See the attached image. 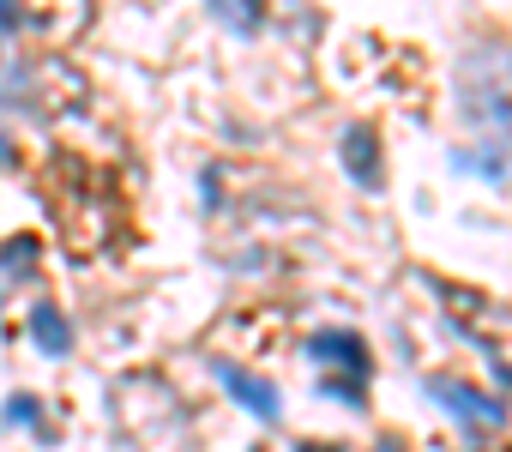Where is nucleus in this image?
Masks as SVG:
<instances>
[{
    "instance_id": "1",
    "label": "nucleus",
    "mask_w": 512,
    "mask_h": 452,
    "mask_svg": "<svg viewBox=\"0 0 512 452\" xmlns=\"http://www.w3.org/2000/svg\"><path fill=\"white\" fill-rule=\"evenodd\" d=\"M458 103L464 121L476 127L482 145L512 151V49L506 43H476L458 61Z\"/></svg>"
},
{
    "instance_id": "2",
    "label": "nucleus",
    "mask_w": 512,
    "mask_h": 452,
    "mask_svg": "<svg viewBox=\"0 0 512 452\" xmlns=\"http://www.w3.org/2000/svg\"><path fill=\"white\" fill-rule=\"evenodd\" d=\"M428 398H440L446 410H458L470 428H500V422H506L500 398H488V392H476V386H458V380H428Z\"/></svg>"
},
{
    "instance_id": "3",
    "label": "nucleus",
    "mask_w": 512,
    "mask_h": 452,
    "mask_svg": "<svg viewBox=\"0 0 512 452\" xmlns=\"http://www.w3.org/2000/svg\"><path fill=\"white\" fill-rule=\"evenodd\" d=\"M338 157H344V169L356 175V187H380V181H386V163H380V139H374L368 127H350V133L338 139Z\"/></svg>"
},
{
    "instance_id": "4",
    "label": "nucleus",
    "mask_w": 512,
    "mask_h": 452,
    "mask_svg": "<svg viewBox=\"0 0 512 452\" xmlns=\"http://www.w3.org/2000/svg\"><path fill=\"white\" fill-rule=\"evenodd\" d=\"M223 392H229L235 404H247L260 422H278V416H284V398H278L272 380H253V374H241V368H223Z\"/></svg>"
},
{
    "instance_id": "5",
    "label": "nucleus",
    "mask_w": 512,
    "mask_h": 452,
    "mask_svg": "<svg viewBox=\"0 0 512 452\" xmlns=\"http://www.w3.org/2000/svg\"><path fill=\"white\" fill-rule=\"evenodd\" d=\"M308 350H314V356H338V362L350 368V380H368V350H362L356 332H320Z\"/></svg>"
},
{
    "instance_id": "6",
    "label": "nucleus",
    "mask_w": 512,
    "mask_h": 452,
    "mask_svg": "<svg viewBox=\"0 0 512 452\" xmlns=\"http://www.w3.org/2000/svg\"><path fill=\"white\" fill-rule=\"evenodd\" d=\"M31 338H37L49 356H67V350H73V332H67V320H61L55 308H37V314H31Z\"/></svg>"
},
{
    "instance_id": "7",
    "label": "nucleus",
    "mask_w": 512,
    "mask_h": 452,
    "mask_svg": "<svg viewBox=\"0 0 512 452\" xmlns=\"http://www.w3.org/2000/svg\"><path fill=\"white\" fill-rule=\"evenodd\" d=\"M211 13H217L235 37H253V31H260V0H211Z\"/></svg>"
},
{
    "instance_id": "8",
    "label": "nucleus",
    "mask_w": 512,
    "mask_h": 452,
    "mask_svg": "<svg viewBox=\"0 0 512 452\" xmlns=\"http://www.w3.org/2000/svg\"><path fill=\"white\" fill-rule=\"evenodd\" d=\"M31 416H37V398H13L7 404V422H31Z\"/></svg>"
},
{
    "instance_id": "9",
    "label": "nucleus",
    "mask_w": 512,
    "mask_h": 452,
    "mask_svg": "<svg viewBox=\"0 0 512 452\" xmlns=\"http://www.w3.org/2000/svg\"><path fill=\"white\" fill-rule=\"evenodd\" d=\"M13 31V0H0V37Z\"/></svg>"
},
{
    "instance_id": "10",
    "label": "nucleus",
    "mask_w": 512,
    "mask_h": 452,
    "mask_svg": "<svg viewBox=\"0 0 512 452\" xmlns=\"http://www.w3.org/2000/svg\"><path fill=\"white\" fill-rule=\"evenodd\" d=\"M7 151H13V145H7V133H0V163H7Z\"/></svg>"
},
{
    "instance_id": "11",
    "label": "nucleus",
    "mask_w": 512,
    "mask_h": 452,
    "mask_svg": "<svg viewBox=\"0 0 512 452\" xmlns=\"http://www.w3.org/2000/svg\"><path fill=\"white\" fill-rule=\"evenodd\" d=\"M302 452H326V446H302Z\"/></svg>"
}]
</instances>
